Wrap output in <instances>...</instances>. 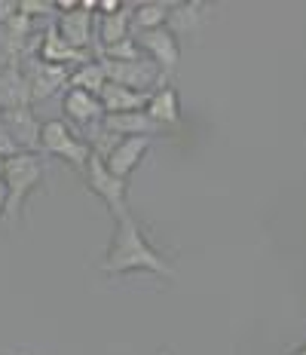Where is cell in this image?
<instances>
[{
	"label": "cell",
	"mask_w": 306,
	"mask_h": 355,
	"mask_svg": "<svg viewBox=\"0 0 306 355\" xmlns=\"http://www.w3.org/2000/svg\"><path fill=\"white\" fill-rule=\"evenodd\" d=\"M144 114L151 116L160 129H166V125H178L181 123V101H178V92L171 86L156 89L151 98H147Z\"/></svg>",
	"instance_id": "9a60e30c"
},
{
	"label": "cell",
	"mask_w": 306,
	"mask_h": 355,
	"mask_svg": "<svg viewBox=\"0 0 306 355\" xmlns=\"http://www.w3.org/2000/svg\"><path fill=\"white\" fill-rule=\"evenodd\" d=\"M0 166H3V159H0Z\"/></svg>",
	"instance_id": "f1b7e54d"
},
{
	"label": "cell",
	"mask_w": 306,
	"mask_h": 355,
	"mask_svg": "<svg viewBox=\"0 0 306 355\" xmlns=\"http://www.w3.org/2000/svg\"><path fill=\"white\" fill-rule=\"evenodd\" d=\"M203 16H205L203 3H175L171 6V16L166 21V28L171 34L175 31H193V28L203 25Z\"/></svg>",
	"instance_id": "ffe728a7"
},
{
	"label": "cell",
	"mask_w": 306,
	"mask_h": 355,
	"mask_svg": "<svg viewBox=\"0 0 306 355\" xmlns=\"http://www.w3.org/2000/svg\"><path fill=\"white\" fill-rule=\"evenodd\" d=\"M16 153H22L19 150V144L10 138V132L3 129V123H0V159H10V157H16Z\"/></svg>",
	"instance_id": "603a6c76"
},
{
	"label": "cell",
	"mask_w": 306,
	"mask_h": 355,
	"mask_svg": "<svg viewBox=\"0 0 306 355\" xmlns=\"http://www.w3.org/2000/svg\"><path fill=\"white\" fill-rule=\"evenodd\" d=\"M3 209H6V184L0 178V220H3Z\"/></svg>",
	"instance_id": "d4e9b609"
},
{
	"label": "cell",
	"mask_w": 306,
	"mask_h": 355,
	"mask_svg": "<svg viewBox=\"0 0 306 355\" xmlns=\"http://www.w3.org/2000/svg\"><path fill=\"white\" fill-rule=\"evenodd\" d=\"M175 3H162V0H147V3H132V34L153 31V28H166Z\"/></svg>",
	"instance_id": "ac0fdd59"
},
{
	"label": "cell",
	"mask_w": 306,
	"mask_h": 355,
	"mask_svg": "<svg viewBox=\"0 0 306 355\" xmlns=\"http://www.w3.org/2000/svg\"><path fill=\"white\" fill-rule=\"evenodd\" d=\"M19 12V0H0V25L10 21Z\"/></svg>",
	"instance_id": "cb8c5ba5"
},
{
	"label": "cell",
	"mask_w": 306,
	"mask_h": 355,
	"mask_svg": "<svg viewBox=\"0 0 306 355\" xmlns=\"http://www.w3.org/2000/svg\"><path fill=\"white\" fill-rule=\"evenodd\" d=\"M37 58L46 64H58V68H80V64L92 62V53H83V49H74L62 34L56 31V25H49L46 31L40 34V49H37Z\"/></svg>",
	"instance_id": "9c48e42d"
},
{
	"label": "cell",
	"mask_w": 306,
	"mask_h": 355,
	"mask_svg": "<svg viewBox=\"0 0 306 355\" xmlns=\"http://www.w3.org/2000/svg\"><path fill=\"white\" fill-rule=\"evenodd\" d=\"M92 12H95V0H83V3H77V10L56 16V31L74 49L89 53V46H92Z\"/></svg>",
	"instance_id": "ba28073f"
},
{
	"label": "cell",
	"mask_w": 306,
	"mask_h": 355,
	"mask_svg": "<svg viewBox=\"0 0 306 355\" xmlns=\"http://www.w3.org/2000/svg\"><path fill=\"white\" fill-rule=\"evenodd\" d=\"M153 272V276H166L171 279L175 270L166 263V257L147 242L144 230L138 227V220L132 218H119L114 239L108 245V254L101 261V272L108 276H126V272Z\"/></svg>",
	"instance_id": "6da1fadb"
},
{
	"label": "cell",
	"mask_w": 306,
	"mask_h": 355,
	"mask_svg": "<svg viewBox=\"0 0 306 355\" xmlns=\"http://www.w3.org/2000/svg\"><path fill=\"white\" fill-rule=\"evenodd\" d=\"M147 98H151V95L132 92V89L117 86V83H104V89L99 92L104 114H132V110H144Z\"/></svg>",
	"instance_id": "2e32d148"
},
{
	"label": "cell",
	"mask_w": 306,
	"mask_h": 355,
	"mask_svg": "<svg viewBox=\"0 0 306 355\" xmlns=\"http://www.w3.org/2000/svg\"><path fill=\"white\" fill-rule=\"evenodd\" d=\"M86 184H89V190H92L95 196H101L104 199V205L110 209V214H114V220L119 218H129V202H126V181L123 178H117V175H110L108 172V166H104V159L101 157H89L86 162Z\"/></svg>",
	"instance_id": "277c9868"
},
{
	"label": "cell",
	"mask_w": 306,
	"mask_h": 355,
	"mask_svg": "<svg viewBox=\"0 0 306 355\" xmlns=\"http://www.w3.org/2000/svg\"><path fill=\"white\" fill-rule=\"evenodd\" d=\"M0 123L10 132V138L19 144V150L25 153H40V129L43 123L34 116L31 107H19V110H3Z\"/></svg>",
	"instance_id": "30bf717a"
},
{
	"label": "cell",
	"mask_w": 306,
	"mask_h": 355,
	"mask_svg": "<svg viewBox=\"0 0 306 355\" xmlns=\"http://www.w3.org/2000/svg\"><path fill=\"white\" fill-rule=\"evenodd\" d=\"M40 150H46V153H52V157L65 159L68 166L80 168V172H83L89 157H92L89 141H86V138H80V135H74L71 125L65 120L43 123V129H40Z\"/></svg>",
	"instance_id": "3957f363"
},
{
	"label": "cell",
	"mask_w": 306,
	"mask_h": 355,
	"mask_svg": "<svg viewBox=\"0 0 306 355\" xmlns=\"http://www.w3.org/2000/svg\"><path fill=\"white\" fill-rule=\"evenodd\" d=\"M6 68H10V58H6V53L0 49V71H6Z\"/></svg>",
	"instance_id": "484cf974"
},
{
	"label": "cell",
	"mask_w": 306,
	"mask_h": 355,
	"mask_svg": "<svg viewBox=\"0 0 306 355\" xmlns=\"http://www.w3.org/2000/svg\"><path fill=\"white\" fill-rule=\"evenodd\" d=\"M19 107H31V89L19 64H10L6 71H0V114Z\"/></svg>",
	"instance_id": "5bb4252c"
},
{
	"label": "cell",
	"mask_w": 306,
	"mask_h": 355,
	"mask_svg": "<svg viewBox=\"0 0 306 355\" xmlns=\"http://www.w3.org/2000/svg\"><path fill=\"white\" fill-rule=\"evenodd\" d=\"M52 10H56V3H49V0H19V12L28 19L34 16H52Z\"/></svg>",
	"instance_id": "7402d4cb"
},
{
	"label": "cell",
	"mask_w": 306,
	"mask_h": 355,
	"mask_svg": "<svg viewBox=\"0 0 306 355\" xmlns=\"http://www.w3.org/2000/svg\"><path fill=\"white\" fill-rule=\"evenodd\" d=\"M101 129H108L117 138H153L162 132L144 110H132V114H104Z\"/></svg>",
	"instance_id": "7c38bea8"
},
{
	"label": "cell",
	"mask_w": 306,
	"mask_h": 355,
	"mask_svg": "<svg viewBox=\"0 0 306 355\" xmlns=\"http://www.w3.org/2000/svg\"><path fill=\"white\" fill-rule=\"evenodd\" d=\"M95 58H99V64L108 73V83L126 86L132 92L147 95L162 80V71L156 68L151 58H138V62H110V58H101V55H95Z\"/></svg>",
	"instance_id": "5b68a950"
},
{
	"label": "cell",
	"mask_w": 306,
	"mask_h": 355,
	"mask_svg": "<svg viewBox=\"0 0 306 355\" xmlns=\"http://www.w3.org/2000/svg\"><path fill=\"white\" fill-rule=\"evenodd\" d=\"M126 37H132V3H123L114 16H99V49L114 46Z\"/></svg>",
	"instance_id": "e0dca14e"
},
{
	"label": "cell",
	"mask_w": 306,
	"mask_h": 355,
	"mask_svg": "<svg viewBox=\"0 0 306 355\" xmlns=\"http://www.w3.org/2000/svg\"><path fill=\"white\" fill-rule=\"evenodd\" d=\"M62 110H65V116L77 125H92V123L104 120V107H101L99 95L83 92V89H65Z\"/></svg>",
	"instance_id": "4fadbf2b"
},
{
	"label": "cell",
	"mask_w": 306,
	"mask_h": 355,
	"mask_svg": "<svg viewBox=\"0 0 306 355\" xmlns=\"http://www.w3.org/2000/svg\"><path fill=\"white\" fill-rule=\"evenodd\" d=\"M22 73L28 80V89H31V105L34 101H43V98H52L56 92L68 89V80H71V68H58V64H46L40 58H31V62H19Z\"/></svg>",
	"instance_id": "8992f818"
},
{
	"label": "cell",
	"mask_w": 306,
	"mask_h": 355,
	"mask_svg": "<svg viewBox=\"0 0 306 355\" xmlns=\"http://www.w3.org/2000/svg\"><path fill=\"white\" fill-rule=\"evenodd\" d=\"M0 178L6 184V209H3V220L10 227H16L22 205L31 196L34 187H40L43 178H46V166H43L40 153H16V157L3 159L0 166Z\"/></svg>",
	"instance_id": "7a4b0ae2"
},
{
	"label": "cell",
	"mask_w": 306,
	"mask_h": 355,
	"mask_svg": "<svg viewBox=\"0 0 306 355\" xmlns=\"http://www.w3.org/2000/svg\"><path fill=\"white\" fill-rule=\"evenodd\" d=\"M138 43L141 53H147V58L160 68L162 73H171L181 62V46H178L175 34L169 28H153V31H141V34H132Z\"/></svg>",
	"instance_id": "52a82bcc"
},
{
	"label": "cell",
	"mask_w": 306,
	"mask_h": 355,
	"mask_svg": "<svg viewBox=\"0 0 306 355\" xmlns=\"http://www.w3.org/2000/svg\"><path fill=\"white\" fill-rule=\"evenodd\" d=\"M291 355H306V343L300 346V349H297V352H291Z\"/></svg>",
	"instance_id": "4316f807"
},
{
	"label": "cell",
	"mask_w": 306,
	"mask_h": 355,
	"mask_svg": "<svg viewBox=\"0 0 306 355\" xmlns=\"http://www.w3.org/2000/svg\"><path fill=\"white\" fill-rule=\"evenodd\" d=\"M95 55L110 58V62H138V58H144L138 49V43H135V37H126V40H119L108 49H95Z\"/></svg>",
	"instance_id": "44dd1931"
},
{
	"label": "cell",
	"mask_w": 306,
	"mask_h": 355,
	"mask_svg": "<svg viewBox=\"0 0 306 355\" xmlns=\"http://www.w3.org/2000/svg\"><path fill=\"white\" fill-rule=\"evenodd\" d=\"M147 150H151V138H123V141L104 157V166H108L110 175H117L126 181V178L141 166V159L147 157Z\"/></svg>",
	"instance_id": "8fae6325"
},
{
	"label": "cell",
	"mask_w": 306,
	"mask_h": 355,
	"mask_svg": "<svg viewBox=\"0 0 306 355\" xmlns=\"http://www.w3.org/2000/svg\"><path fill=\"white\" fill-rule=\"evenodd\" d=\"M104 83H108V73L99 64V58H92V62L80 64V68L71 71V80H68V89H83V92H92L99 95Z\"/></svg>",
	"instance_id": "d6986e66"
},
{
	"label": "cell",
	"mask_w": 306,
	"mask_h": 355,
	"mask_svg": "<svg viewBox=\"0 0 306 355\" xmlns=\"http://www.w3.org/2000/svg\"><path fill=\"white\" fill-rule=\"evenodd\" d=\"M156 355H169V352H156Z\"/></svg>",
	"instance_id": "83f0119b"
}]
</instances>
